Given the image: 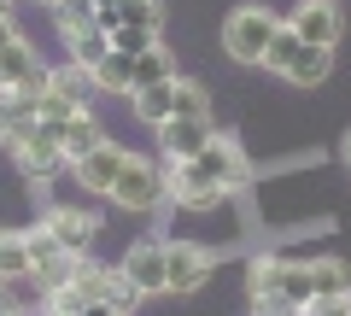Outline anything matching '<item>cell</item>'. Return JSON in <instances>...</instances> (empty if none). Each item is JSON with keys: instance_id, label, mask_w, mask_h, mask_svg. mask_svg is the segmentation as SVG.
Instances as JSON below:
<instances>
[{"instance_id": "cell-1", "label": "cell", "mask_w": 351, "mask_h": 316, "mask_svg": "<svg viewBox=\"0 0 351 316\" xmlns=\"http://www.w3.org/2000/svg\"><path fill=\"white\" fill-rule=\"evenodd\" d=\"M164 176H170V199L176 205L211 211L223 193H234V188L252 182V165H246V152H240L228 135H217L205 152H193V158H182V165H164Z\"/></svg>"}, {"instance_id": "cell-2", "label": "cell", "mask_w": 351, "mask_h": 316, "mask_svg": "<svg viewBox=\"0 0 351 316\" xmlns=\"http://www.w3.org/2000/svg\"><path fill=\"white\" fill-rule=\"evenodd\" d=\"M246 287L252 293H281L304 311L311 299L328 293H351V264L346 258H311V264H293V258H252L246 264Z\"/></svg>"}, {"instance_id": "cell-3", "label": "cell", "mask_w": 351, "mask_h": 316, "mask_svg": "<svg viewBox=\"0 0 351 316\" xmlns=\"http://www.w3.org/2000/svg\"><path fill=\"white\" fill-rule=\"evenodd\" d=\"M276 29H281V18L269 12V6H234V12L223 18V53L234 64H263Z\"/></svg>"}, {"instance_id": "cell-4", "label": "cell", "mask_w": 351, "mask_h": 316, "mask_svg": "<svg viewBox=\"0 0 351 316\" xmlns=\"http://www.w3.org/2000/svg\"><path fill=\"white\" fill-rule=\"evenodd\" d=\"M106 199L123 205V211H158V205L170 199V176H164V165H152V158H141V152H129Z\"/></svg>"}, {"instance_id": "cell-5", "label": "cell", "mask_w": 351, "mask_h": 316, "mask_svg": "<svg viewBox=\"0 0 351 316\" xmlns=\"http://www.w3.org/2000/svg\"><path fill=\"white\" fill-rule=\"evenodd\" d=\"M6 147H12L18 170H24L29 182H53L59 170H71V158H64V147H59V135H53V123H36V129H24V135H12Z\"/></svg>"}, {"instance_id": "cell-6", "label": "cell", "mask_w": 351, "mask_h": 316, "mask_svg": "<svg viewBox=\"0 0 351 316\" xmlns=\"http://www.w3.org/2000/svg\"><path fill=\"white\" fill-rule=\"evenodd\" d=\"M217 258L205 252L199 241H164V293L170 299H182V293H199L205 281H211Z\"/></svg>"}, {"instance_id": "cell-7", "label": "cell", "mask_w": 351, "mask_h": 316, "mask_svg": "<svg viewBox=\"0 0 351 316\" xmlns=\"http://www.w3.org/2000/svg\"><path fill=\"white\" fill-rule=\"evenodd\" d=\"M217 141V117H170V123H158V152L164 165H182V158H193V152H205Z\"/></svg>"}, {"instance_id": "cell-8", "label": "cell", "mask_w": 351, "mask_h": 316, "mask_svg": "<svg viewBox=\"0 0 351 316\" xmlns=\"http://www.w3.org/2000/svg\"><path fill=\"white\" fill-rule=\"evenodd\" d=\"M287 24L299 29L311 47H339V36H346V12H339V0H299L287 12Z\"/></svg>"}, {"instance_id": "cell-9", "label": "cell", "mask_w": 351, "mask_h": 316, "mask_svg": "<svg viewBox=\"0 0 351 316\" xmlns=\"http://www.w3.org/2000/svg\"><path fill=\"white\" fill-rule=\"evenodd\" d=\"M41 82H47V64H41V53L29 47V36H12L6 47H0V88L41 94Z\"/></svg>"}, {"instance_id": "cell-10", "label": "cell", "mask_w": 351, "mask_h": 316, "mask_svg": "<svg viewBox=\"0 0 351 316\" xmlns=\"http://www.w3.org/2000/svg\"><path fill=\"white\" fill-rule=\"evenodd\" d=\"M41 228H47L71 258H88V246H94V234H100V217H94V211H76V205H53V211L41 217Z\"/></svg>"}, {"instance_id": "cell-11", "label": "cell", "mask_w": 351, "mask_h": 316, "mask_svg": "<svg viewBox=\"0 0 351 316\" xmlns=\"http://www.w3.org/2000/svg\"><path fill=\"white\" fill-rule=\"evenodd\" d=\"M123 158H129V147H117V141H100L94 152H82L76 158V188H88V193H112V182H117V170H123Z\"/></svg>"}, {"instance_id": "cell-12", "label": "cell", "mask_w": 351, "mask_h": 316, "mask_svg": "<svg viewBox=\"0 0 351 316\" xmlns=\"http://www.w3.org/2000/svg\"><path fill=\"white\" fill-rule=\"evenodd\" d=\"M117 269L135 281L141 299H147V293H164V241H141V246H129Z\"/></svg>"}, {"instance_id": "cell-13", "label": "cell", "mask_w": 351, "mask_h": 316, "mask_svg": "<svg viewBox=\"0 0 351 316\" xmlns=\"http://www.w3.org/2000/svg\"><path fill=\"white\" fill-rule=\"evenodd\" d=\"M53 135H59L64 158H71V165H76L82 152H94V147H100V141H106V129H100V117H94V112H88V106H82V112H76V117H64V123H53Z\"/></svg>"}, {"instance_id": "cell-14", "label": "cell", "mask_w": 351, "mask_h": 316, "mask_svg": "<svg viewBox=\"0 0 351 316\" xmlns=\"http://www.w3.org/2000/svg\"><path fill=\"white\" fill-rule=\"evenodd\" d=\"M29 276V228H0V287Z\"/></svg>"}, {"instance_id": "cell-15", "label": "cell", "mask_w": 351, "mask_h": 316, "mask_svg": "<svg viewBox=\"0 0 351 316\" xmlns=\"http://www.w3.org/2000/svg\"><path fill=\"white\" fill-rule=\"evenodd\" d=\"M328 71H334V47H311V41H304L299 59L287 64V82H293V88H316Z\"/></svg>"}, {"instance_id": "cell-16", "label": "cell", "mask_w": 351, "mask_h": 316, "mask_svg": "<svg viewBox=\"0 0 351 316\" xmlns=\"http://www.w3.org/2000/svg\"><path fill=\"white\" fill-rule=\"evenodd\" d=\"M47 12H53V29H59V41H71V36H82V29L100 24V18H94V0H53Z\"/></svg>"}, {"instance_id": "cell-17", "label": "cell", "mask_w": 351, "mask_h": 316, "mask_svg": "<svg viewBox=\"0 0 351 316\" xmlns=\"http://www.w3.org/2000/svg\"><path fill=\"white\" fill-rule=\"evenodd\" d=\"M170 76H176V71H170V53H164V41L129 59V82H135V88H152V82H170ZM135 88H129V94H135Z\"/></svg>"}, {"instance_id": "cell-18", "label": "cell", "mask_w": 351, "mask_h": 316, "mask_svg": "<svg viewBox=\"0 0 351 316\" xmlns=\"http://www.w3.org/2000/svg\"><path fill=\"white\" fill-rule=\"evenodd\" d=\"M88 82H94L100 94H129V88H135V82H129V53L112 47L100 64H94V71H88Z\"/></svg>"}, {"instance_id": "cell-19", "label": "cell", "mask_w": 351, "mask_h": 316, "mask_svg": "<svg viewBox=\"0 0 351 316\" xmlns=\"http://www.w3.org/2000/svg\"><path fill=\"white\" fill-rule=\"evenodd\" d=\"M64 53H71V64L94 71V64H100L106 53H112V36H106V29L94 24V29H82V36H71V41H64Z\"/></svg>"}, {"instance_id": "cell-20", "label": "cell", "mask_w": 351, "mask_h": 316, "mask_svg": "<svg viewBox=\"0 0 351 316\" xmlns=\"http://www.w3.org/2000/svg\"><path fill=\"white\" fill-rule=\"evenodd\" d=\"M299 47H304V36L281 18V29H276V41H269V53H263V71H276V76H287V64L299 59Z\"/></svg>"}, {"instance_id": "cell-21", "label": "cell", "mask_w": 351, "mask_h": 316, "mask_svg": "<svg viewBox=\"0 0 351 316\" xmlns=\"http://www.w3.org/2000/svg\"><path fill=\"white\" fill-rule=\"evenodd\" d=\"M129 100H135V117H141V123H152V129H158L164 117H170V82H152V88H135Z\"/></svg>"}, {"instance_id": "cell-22", "label": "cell", "mask_w": 351, "mask_h": 316, "mask_svg": "<svg viewBox=\"0 0 351 316\" xmlns=\"http://www.w3.org/2000/svg\"><path fill=\"white\" fill-rule=\"evenodd\" d=\"M158 41H164V29H152V24H117V29H112V47L129 53V59L147 53V47H158Z\"/></svg>"}, {"instance_id": "cell-23", "label": "cell", "mask_w": 351, "mask_h": 316, "mask_svg": "<svg viewBox=\"0 0 351 316\" xmlns=\"http://www.w3.org/2000/svg\"><path fill=\"white\" fill-rule=\"evenodd\" d=\"M112 12H117V24H152V29H164V6H158V0H117ZM112 29H106V36H112Z\"/></svg>"}, {"instance_id": "cell-24", "label": "cell", "mask_w": 351, "mask_h": 316, "mask_svg": "<svg viewBox=\"0 0 351 316\" xmlns=\"http://www.w3.org/2000/svg\"><path fill=\"white\" fill-rule=\"evenodd\" d=\"M47 88H53V94H64V100H82L94 82H88L82 64H53V71H47Z\"/></svg>"}, {"instance_id": "cell-25", "label": "cell", "mask_w": 351, "mask_h": 316, "mask_svg": "<svg viewBox=\"0 0 351 316\" xmlns=\"http://www.w3.org/2000/svg\"><path fill=\"white\" fill-rule=\"evenodd\" d=\"M252 316H304V311L281 293H252Z\"/></svg>"}, {"instance_id": "cell-26", "label": "cell", "mask_w": 351, "mask_h": 316, "mask_svg": "<svg viewBox=\"0 0 351 316\" xmlns=\"http://www.w3.org/2000/svg\"><path fill=\"white\" fill-rule=\"evenodd\" d=\"M304 316H351V293H328V299H311Z\"/></svg>"}, {"instance_id": "cell-27", "label": "cell", "mask_w": 351, "mask_h": 316, "mask_svg": "<svg viewBox=\"0 0 351 316\" xmlns=\"http://www.w3.org/2000/svg\"><path fill=\"white\" fill-rule=\"evenodd\" d=\"M82 316H123V311H117V304H106V299H88Z\"/></svg>"}, {"instance_id": "cell-28", "label": "cell", "mask_w": 351, "mask_h": 316, "mask_svg": "<svg viewBox=\"0 0 351 316\" xmlns=\"http://www.w3.org/2000/svg\"><path fill=\"white\" fill-rule=\"evenodd\" d=\"M112 6H117V0H94V18H100V12H112Z\"/></svg>"}, {"instance_id": "cell-29", "label": "cell", "mask_w": 351, "mask_h": 316, "mask_svg": "<svg viewBox=\"0 0 351 316\" xmlns=\"http://www.w3.org/2000/svg\"><path fill=\"white\" fill-rule=\"evenodd\" d=\"M0 6H6V12H12V0H0Z\"/></svg>"}, {"instance_id": "cell-30", "label": "cell", "mask_w": 351, "mask_h": 316, "mask_svg": "<svg viewBox=\"0 0 351 316\" xmlns=\"http://www.w3.org/2000/svg\"><path fill=\"white\" fill-rule=\"evenodd\" d=\"M36 6H53V0H36Z\"/></svg>"}]
</instances>
